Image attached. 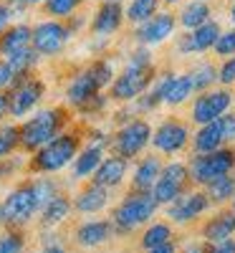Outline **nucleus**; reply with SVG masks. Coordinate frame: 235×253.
<instances>
[{"label":"nucleus","mask_w":235,"mask_h":253,"mask_svg":"<svg viewBox=\"0 0 235 253\" xmlns=\"http://www.w3.org/2000/svg\"><path fill=\"white\" fill-rule=\"evenodd\" d=\"M162 160L157 155H147L134 165V172H132V190H139V193H152V187L162 172Z\"/></svg>","instance_id":"b1692460"},{"label":"nucleus","mask_w":235,"mask_h":253,"mask_svg":"<svg viewBox=\"0 0 235 253\" xmlns=\"http://www.w3.org/2000/svg\"><path fill=\"white\" fill-rule=\"evenodd\" d=\"M205 253H235V238L220 243H205Z\"/></svg>","instance_id":"79ce46f5"},{"label":"nucleus","mask_w":235,"mask_h":253,"mask_svg":"<svg viewBox=\"0 0 235 253\" xmlns=\"http://www.w3.org/2000/svg\"><path fill=\"white\" fill-rule=\"evenodd\" d=\"M212 51H215L218 56H223V58L235 56V31H225V33H220V38L215 41Z\"/></svg>","instance_id":"4c0bfd02"},{"label":"nucleus","mask_w":235,"mask_h":253,"mask_svg":"<svg viewBox=\"0 0 235 253\" xmlns=\"http://www.w3.org/2000/svg\"><path fill=\"white\" fill-rule=\"evenodd\" d=\"M159 203L155 200L152 193H139V190H129L119 205L112 210V225L117 236H129L134 230H139L142 225L152 223V218L157 215Z\"/></svg>","instance_id":"20e7f679"},{"label":"nucleus","mask_w":235,"mask_h":253,"mask_svg":"<svg viewBox=\"0 0 235 253\" xmlns=\"http://www.w3.org/2000/svg\"><path fill=\"white\" fill-rule=\"evenodd\" d=\"M5 3H8V8H10V13H13V18H20V15H23L31 5L26 3V0H5Z\"/></svg>","instance_id":"c03bdc74"},{"label":"nucleus","mask_w":235,"mask_h":253,"mask_svg":"<svg viewBox=\"0 0 235 253\" xmlns=\"http://www.w3.org/2000/svg\"><path fill=\"white\" fill-rule=\"evenodd\" d=\"M187 74H190V81H192V89H195L197 94L212 89V84L218 81V69L212 66V63H207V61H200L197 66L190 69Z\"/></svg>","instance_id":"473e14b6"},{"label":"nucleus","mask_w":235,"mask_h":253,"mask_svg":"<svg viewBox=\"0 0 235 253\" xmlns=\"http://www.w3.org/2000/svg\"><path fill=\"white\" fill-rule=\"evenodd\" d=\"M187 170H190L192 185L205 187L212 180H218L223 175H230L235 170V150L225 144V147H220V150L192 155L190 162H187Z\"/></svg>","instance_id":"39448f33"},{"label":"nucleus","mask_w":235,"mask_h":253,"mask_svg":"<svg viewBox=\"0 0 235 253\" xmlns=\"http://www.w3.org/2000/svg\"><path fill=\"white\" fill-rule=\"evenodd\" d=\"M126 175H129V160L112 152V155H106L101 160V165L96 167V172L91 175V180L96 185H104V187L114 190V187H119L126 180Z\"/></svg>","instance_id":"aec40b11"},{"label":"nucleus","mask_w":235,"mask_h":253,"mask_svg":"<svg viewBox=\"0 0 235 253\" xmlns=\"http://www.w3.org/2000/svg\"><path fill=\"white\" fill-rule=\"evenodd\" d=\"M26 3H28V5H40L43 0H26Z\"/></svg>","instance_id":"8fccbe9b"},{"label":"nucleus","mask_w":235,"mask_h":253,"mask_svg":"<svg viewBox=\"0 0 235 253\" xmlns=\"http://www.w3.org/2000/svg\"><path fill=\"white\" fill-rule=\"evenodd\" d=\"M162 3H167V5H177L180 0H162Z\"/></svg>","instance_id":"3c124183"},{"label":"nucleus","mask_w":235,"mask_h":253,"mask_svg":"<svg viewBox=\"0 0 235 253\" xmlns=\"http://www.w3.org/2000/svg\"><path fill=\"white\" fill-rule=\"evenodd\" d=\"M8 119V94L0 91V122Z\"/></svg>","instance_id":"de8ad7c7"},{"label":"nucleus","mask_w":235,"mask_h":253,"mask_svg":"<svg viewBox=\"0 0 235 253\" xmlns=\"http://www.w3.org/2000/svg\"><path fill=\"white\" fill-rule=\"evenodd\" d=\"M159 5H162V0H132L124 10V20L132 26H139V23L152 18L159 10Z\"/></svg>","instance_id":"7c9ffc66"},{"label":"nucleus","mask_w":235,"mask_h":253,"mask_svg":"<svg viewBox=\"0 0 235 253\" xmlns=\"http://www.w3.org/2000/svg\"><path fill=\"white\" fill-rule=\"evenodd\" d=\"M112 236H114L112 218L83 220V223H78L76 230H74V241H76V246H81V248H96V246H104Z\"/></svg>","instance_id":"6ab92c4d"},{"label":"nucleus","mask_w":235,"mask_h":253,"mask_svg":"<svg viewBox=\"0 0 235 253\" xmlns=\"http://www.w3.org/2000/svg\"><path fill=\"white\" fill-rule=\"evenodd\" d=\"M190 139H192L190 126L177 117H169V119L159 122L157 129H152V147L159 155H180V152H185Z\"/></svg>","instance_id":"f8f14e48"},{"label":"nucleus","mask_w":235,"mask_h":253,"mask_svg":"<svg viewBox=\"0 0 235 253\" xmlns=\"http://www.w3.org/2000/svg\"><path fill=\"white\" fill-rule=\"evenodd\" d=\"M218 81L223 86H233L235 84V56H228L223 61V66L218 69Z\"/></svg>","instance_id":"ea45409f"},{"label":"nucleus","mask_w":235,"mask_h":253,"mask_svg":"<svg viewBox=\"0 0 235 253\" xmlns=\"http://www.w3.org/2000/svg\"><path fill=\"white\" fill-rule=\"evenodd\" d=\"M177 253H205V241H197V243H187L182 251Z\"/></svg>","instance_id":"49530a36"},{"label":"nucleus","mask_w":235,"mask_h":253,"mask_svg":"<svg viewBox=\"0 0 235 253\" xmlns=\"http://www.w3.org/2000/svg\"><path fill=\"white\" fill-rule=\"evenodd\" d=\"M0 210H3V225L10 228H26L36 215H38V200L31 180L18 182L10 193L0 200Z\"/></svg>","instance_id":"423d86ee"},{"label":"nucleus","mask_w":235,"mask_h":253,"mask_svg":"<svg viewBox=\"0 0 235 253\" xmlns=\"http://www.w3.org/2000/svg\"><path fill=\"white\" fill-rule=\"evenodd\" d=\"M109 187L96 185L94 180H89V185H83L78 193L71 198L74 200V210L81 215H96L101 210L109 208Z\"/></svg>","instance_id":"a211bd4d"},{"label":"nucleus","mask_w":235,"mask_h":253,"mask_svg":"<svg viewBox=\"0 0 235 253\" xmlns=\"http://www.w3.org/2000/svg\"><path fill=\"white\" fill-rule=\"evenodd\" d=\"M190 144H192V152H195V155L212 152V150H220V147H225L218 119H215V122H207V124H202L200 129H197L195 134H192Z\"/></svg>","instance_id":"a878e982"},{"label":"nucleus","mask_w":235,"mask_h":253,"mask_svg":"<svg viewBox=\"0 0 235 253\" xmlns=\"http://www.w3.org/2000/svg\"><path fill=\"white\" fill-rule=\"evenodd\" d=\"M121 23H124L121 0H101V5L91 18V33L96 38H109L121 28Z\"/></svg>","instance_id":"dca6fc26"},{"label":"nucleus","mask_w":235,"mask_h":253,"mask_svg":"<svg viewBox=\"0 0 235 253\" xmlns=\"http://www.w3.org/2000/svg\"><path fill=\"white\" fill-rule=\"evenodd\" d=\"M8 94V117L10 119H23L46 96V81L38 79L36 74H23L13 81V86L5 91Z\"/></svg>","instance_id":"0eeeda50"},{"label":"nucleus","mask_w":235,"mask_h":253,"mask_svg":"<svg viewBox=\"0 0 235 253\" xmlns=\"http://www.w3.org/2000/svg\"><path fill=\"white\" fill-rule=\"evenodd\" d=\"M152 144V124L142 117H132L129 122L119 124V129L112 134V150L126 160L139 157Z\"/></svg>","instance_id":"6e6552de"},{"label":"nucleus","mask_w":235,"mask_h":253,"mask_svg":"<svg viewBox=\"0 0 235 253\" xmlns=\"http://www.w3.org/2000/svg\"><path fill=\"white\" fill-rule=\"evenodd\" d=\"M192 94H195V89H192L190 74H175L172 81H169V86H167L164 104L167 107H180V104H185Z\"/></svg>","instance_id":"c85d7f7f"},{"label":"nucleus","mask_w":235,"mask_h":253,"mask_svg":"<svg viewBox=\"0 0 235 253\" xmlns=\"http://www.w3.org/2000/svg\"><path fill=\"white\" fill-rule=\"evenodd\" d=\"M155 79H157V69H155L152 53H149L147 46H139L129 53L121 74L114 76L112 86H109V99L119 104H132L137 96H142L152 86Z\"/></svg>","instance_id":"f257e3e1"},{"label":"nucleus","mask_w":235,"mask_h":253,"mask_svg":"<svg viewBox=\"0 0 235 253\" xmlns=\"http://www.w3.org/2000/svg\"><path fill=\"white\" fill-rule=\"evenodd\" d=\"M15 81V71L10 69V63L5 58H0V91H8Z\"/></svg>","instance_id":"a19ab883"},{"label":"nucleus","mask_w":235,"mask_h":253,"mask_svg":"<svg viewBox=\"0 0 235 253\" xmlns=\"http://www.w3.org/2000/svg\"><path fill=\"white\" fill-rule=\"evenodd\" d=\"M69 122H71V114H69L66 107L38 109L33 117L20 122V150H23L26 155H33L46 142L58 137L69 126Z\"/></svg>","instance_id":"7ed1b4c3"},{"label":"nucleus","mask_w":235,"mask_h":253,"mask_svg":"<svg viewBox=\"0 0 235 253\" xmlns=\"http://www.w3.org/2000/svg\"><path fill=\"white\" fill-rule=\"evenodd\" d=\"M164 208H167V218L172 225H187V223H195L200 215H205L212 208V203H210V198L202 187H197V190L190 187L177 200H172Z\"/></svg>","instance_id":"9b49d317"},{"label":"nucleus","mask_w":235,"mask_h":253,"mask_svg":"<svg viewBox=\"0 0 235 253\" xmlns=\"http://www.w3.org/2000/svg\"><path fill=\"white\" fill-rule=\"evenodd\" d=\"M10 20H13V13H10L8 3H5V0H0V33L10 26Z\"/></svg>","instance_id":"37998d69"},{"label":"nucleus","mask_w":235,"mask_h":253,"mask_svg":"<svg viewBox=\"0 0 235 253\" xmlns=\"http://www.w3.org/2000/svg\"><path fill=\"white\" fill-rule=\"evenodd\" d=\"M0 253H26V230L23 228H0Z\"/></svg>","instance_id":"f704fd0d"},{"label":"nucleus","mask_w":235,"mask_h":253,"mask_svg":"<svg viewBox=\"0 0 235 253\" xmlns=\"http://www.w3.org/2000/svg\"><path fill=\"white\" fill-rule=\"evenodd\" d=\"M31 36H33V26L10 23L3 33H0V58H8L18 51L31 48Z\"/></svg>","instance_id":"4be33fe9"},{"label":"nucleus","mask_w":235,"mask_h":253,"mask_svg":"<svg viewBox=\"0 0 235 253\" xmlns=\"http://www.w3.org/2000/svg\"><path fill=\"white\" fill-rule=\"evenodd\" d=\"M202 241L205 243H220L235 236V210H220L205 225H202Z\"/></svg>","instance_id":"393cba45"},{"label":"nucleus","mask_w":235,"mask_h":253,"mask_svg":"<svg viewBox=\"0 0 235 253\" xmlns=\"http://www.w3.org/2000/svg\"><path fill=\"white\" fill-rule=\"evenodd\" d=\"M104 157H106V150H104V147L89 142L86 147H81L78 155H76V160L71 162V177H74L76 182L91 180V175L96 172V167L101 165Z\"/></svg>","instance_id":"412c9836"},{"label":"nucleus","mask_w":235,"mask_h":253,"mask_svg":"<svg viewBox=\"0 0 235 253\" xmlns=\"http://www.w3.org/2000/svg\"><path fill=\"white\" fill-rule=\"evenodd\" d=\"M40 253H69L63 243H53V246H40Z\"/></svg>","instance_id":"09e8293b"},{"label":"nucleus","mask_w":235,"mask_h":253,"mask_svg":"<svg viewBox=\"0 0 235 253\" xmlns=\"http://www.w3.org/2000/svg\"><path fill=\"white\" fill-rule=\"evenodd\" d=\"M71 210H74V200L61 190L58 195H53L43 208H40L38 223H40V228H58L63 220L71 215Z\"/></svg>","instance_id":"5701e85b"},{"label":"nucleus","mask_w":235,"mask_h":253,"mask_svg":"<svg viewBox=\"0 0 235 253\" xmlns=\"http://www.w3.org/2000/svg\"><path fill=\"white\" fill-rule=\"evenodd\" d=\"M167 241H175L172 223H169V220H152V223H147L144 233L139 238V246H142V251H149V248L162 246Z\"/></svg>","instance_id":"cd10ccee"},{"label":"nucleus","mask_w":235,"mask_h":253,"mask_svg":"<svg viewBox=\"0 0 235 253\" xmlns=\"http://www.w3.org/2000/svg\"><path fill=\"white\" fill-rule=\"evenodd\" d=\"M81 132L78 129H63L58 137L46 142L40 150H36L28 160V172L33 175H56L71 167L81 150Z\"/></svg>","instance_id":"f03ea898"},{"label":"nucleus","mask_w":235,"mask_h":253,"mask_svg":"<svg viewBox=\"0 0 235 253\" xmlns=\"http://www.w3.org/2000/svg\"><path fill=\"white\" fill-rule=\"evenodd\" d=\"M175 28H177V18L169 13V10H157L149 20H144V23L137 26L134 38H137L139 46L152 48V46L164 43L167 38H172L175 36Z\"/></svg>","instance_id":"4468645a"},{"label":"nucleus","mask_w":235,"mask_h":253,"mask_svg":"<svg viewBox=\"0 0 235 253\" xmlns=\"http://www.w3.org/2000/svg\"><path fill=\"white\" fill-rule=\"evenodd\" d=\"M210 15H212V10H210V5L205 3V0H190V3L180 10L177 23H180L185 31H195V28H200L202 23H207Z\"/></svg>","instance_id":"bb28decb"},{"label":"nucleus","mask_w":235,"mask_h":253,"mask_svg":"<svg viewBox=\"0 0 235 253\" xmlns=\"http://www.w3.org/2000/svg\"><path fill=\"white\" fill-rule=\"evenodd\" d=\"M40 8H43V13L48 18H56V20H66L78 10V5L74 3V0H43Z\"/></svg>","instance_id":"e433bc0d"},{"label":"nucleus","mask_w":235,"mask_h":253,"mask_svg":"<svg viewBox=\"0 0 235 253\" xmlns=\"http://www.w3.org/2000/svg\"><path fill=\"white\" fill-rule=\"evenodd\" d=\"M218 124H220V132H223V142L233 144L235 142V112H225L218 119Z\"/></svg>","instance_id":"58836bf2"},{"label":"nucleus","mask_w":235,"mask_h":253,"mask_svg":"<svg viewBox=\"0 0 235 253\" xmlns=\"http://www.w3.org/2000/svg\"><path fill=\"white\" fill-rule=\"evenodd\" d=\"M202 190L207 193V198H210L212 205L230 203V200L235 198V175H233V172H230V175H223V177H218V180H212L210 185H205Z\"/></svg>","instance_id":"c756f323"},{"label":"nucleus","mask_w":235,"mask_h":253,"mask_svg":"<svg viewBox=\"0 0 235 253\" xmlns=\"http://www.w3.org/2000/svg\"><path fill=\"white\" fill-rule=\"evenodd\" d=\"M233 210H235V198H233Z\"/></svg>","instance_id":"5fc2aeb1"},{"label":"nucleus","mask_w":235,"mask_h":253,"mask_svg":"<svg viewBox=\"0 0 235 253\" xmlns=\"http://www.w3.org/2000/svg\"><path fill=\"white\" fill-rule=\"evenodd\" d=\"M220 33H223L220 23L210 18L207 23H202L200 28L187 31L185 36L177 38V51L185 53V56L187 53H205V51H210L212 46H215V41L220 38Z\"/></svg>","instance_id":"2eb2a0df"},{"label":"nucleus","mask_w":235,"mask_h":253,"mask_svg":"<svg viewBox=\"0 0 235 253\" xmlns=\"http://www.w3.org/2000/svg\"><path fill=\"white\" fill-rule=\"evenodd\" d=\"M104 89H101V84L94 79V74L89 71V69H83V71H78L71 81H69V86H66V104L71 109H83L86 104L96 96V94H101Z\"/></svg>","instance_id":"f3484780"},{"label":"nucleus","mask_w":235,"mask_h":253,"mask_svg":"<svg viewBox=\"0 0 235 253\" xmlns=\"http://www.w3.org/2000/svg\"><path fill=\"white\" fill-rule=\"evenodd\" d=\"M230 18H233V23H235V3H233V8H230Z\"/></svg>","instance_id":"603ef678"},{"label":"nucleus","mask_w":235,"mask_h":253,"mask_svg":"<svg viewBox=\"0 0 235 253\" xmlns=\"http://www.w3.org/2000/svg\"><path fill=\"white\" fill-rule=\"evenodd\" d=\"M230 107H233V94L228 89H207V91H200L195 101H192L190 119L197 126H202L207 122L220 119Z\"/></svg>","instance_id":"ddd939ff"},{"label":"nucleus","mask_w":235,"mask_h":253,"mask_svg":"<svg viewBox=\"0 0 235 253\" xmlns=\"http://www.w3.org/2000/svg\"><path fill=\"white\" fill-rule=\"evenodd\" d=\"M20 150V124L0 122V160H5Z\"/></svg>","instance_id":"2f4dec72"},{"label":"nucleus","mask_w":235,"mask_h":253,"mask_svg":"<svg viewBox=\"0 0 235 253\" xmlns=\"http://www.w3.org/2000/svg\"><path fill=\"white\" fill-rule=\"evenodd\" d=\"M5 61L10 63V69L15 71V79H18V76H23V74H33L36 66H38V61H40V56H38V51L31 46V48H26V51H18V53L8 56Z\"/></svg>","instance_id":"72a5a7b5"},{"label":"nucleus","mask_w":235,"mask_h":253,"mask_svg":"<svg viewBox=\"0 0 235 253\" xmlns=\"http://www.w3.org/2000/svg\"><path fill=\"white\" fill-rule=\"evenodd\" d=\"M31 182H33V190H36L38 208H43L53 195H58V193H61V182H58V180H53L51 175H36ZM38 213H40V210H38Z\"/></svg>","instance_id":"c9c22d12"},{"label":"nucleus","mask_w":235,"mask_h":253,"mask_svg":"<svg viewBox=\"0 0 235 253\" xmlns=\"http://www.w3.org/2000/svg\"><path fill=\"white\" fill-rule=\"evenodd\" d=\"M71 28L66 26V20H56V18H46L40 23L33 26V36H31V46L38 51L40 58H51L58 56L66 43L71 41Z\"/></svg>","instance_id":"1a4fd4ad"},{"label":"nucleus","mask_w":235,"mask_h":253,"mask_svg":"<svg viewBox=\"0 0 235 253\" xmlns=\"http://www.w3.org/2000/svg\"><path fill=\"white\" fill-rule=\"evenodd\" d=\"M177 251H180V248H177L175 241H167V243L155 246V248H149V251H144V253H177Z\"/></svg>","instance_id":"a18cd8bd"},{"label":"nucleus","mask_w":235,"mask_h":253,"mask_svg":"<svg viewBox=\"0 0 235 253\" xmlns=\"http://www.w3.org/2000/svg\"><path fill=\"white\" fill-rule=\"evenodd\" d=\"M190 185H192V180H190L187 165L172 160V162L162 165V172H159V177H157V182L152 187V195L159 203V208H164L172 200H177L185 190H190Z\"/></svg>","instance_id":"9d476101"},{"label":"nucleus","mask_w":235,"mask_h":253,"mask_svg":"<svg viewBox=\"0 0 235 253\" xmlns=\"http://www.w3.org/2000/svg\"><path fill=\"white\" fill-rule=\"evenodd\" d=\"M74 3H76V5H78V8H81V5H83V3H86V0H74Z\"/></svg>","instance_id":"864d4df0"}]
</instances>
